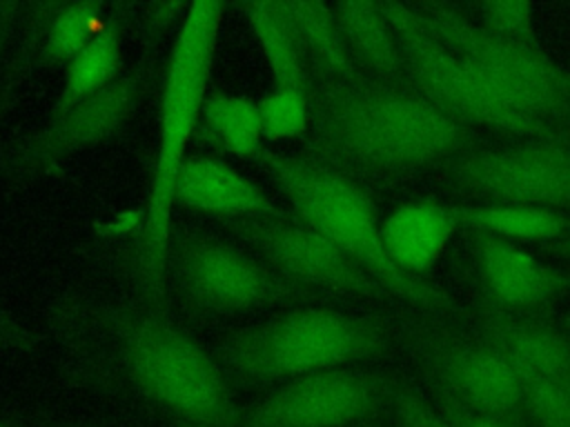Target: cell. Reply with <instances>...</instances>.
<instances>
[{
	"label": "cell",
	"instance_id": "6da1fadb",
	"mask_svg": "<svg viewBox=\"0 0 570 427\" xmlns=\"http://www.w3.org/2000/svg\"><path fill=\"white\" fill-rule=\"evenodd\" d=\"M49 322L78 385L140 398L178 423L240 425L218 360L167 307L142 298H65L49 309Z\"/></svg>",
	"mask_w": 570,
	"mask_h": 427
},
{
	"label": "cell",
	"instance_id": "7a4b0ae2",
	"mask_svg": "<svg viewBox=\"0 0 570 427\" xmlns=\"http://www.w3.org/2000/svg\"><path fill=\"white\" fill-rule=\"evenodd\" d=\"M309 129L303 153L350 176L416 169L465 151L470 127L410 85L354 80L309 82Z\"/></svg>",
	"mask_w": 570,
	"mask_h": 427
},
{
	"label": "cell",
	"instance_id": "3957f363",
	"mask_svg": "<svg viewBox=\"0 0 570 427\" xmlns=\"http://www.w3.org/2000/svg\"><path fill=\"white\" fill-rule=\"evenodd\" d=\"M225 7L214 0L191 2L174 36L158 100V145L149 178L136 258L140 298L165 307L171 209L187 145L194 140Z\"/></svg>",
	"mask_w": 570,
	"mask_h": 427
},
{
	"label": "cell",
	"instance_id": "277c9868",
	"mask_svg": "<svg viewBox=\"0 0 570 427\" xmlns=\"http://www.w3.org/2000/svg\"><path fill=\"white\" fill-rule=\"evenodd\" d=\"M390 342L387 327L376 318L301 305L225 336L212 354L232 385L265 387L379 358Z\"/></svg>",
	"mask_w": 570,
	"mask_h": 427
},
{
	"label": "cell",
	"instance_id": "5b68a950",
	"mask_svg": "<svg viewBox=\"0 0 570 427\" xmlns=\"http://www.w3.org/2000/svg\"><path fill=\"white\" fill-rule=\"evenodd\" d=\"M258 162L287 198L296 218L356 260L390 296L439 314L463 311L452 296L423 278L401 271L390 260L381 240L376 209L354 178L305 153L292 156L267 147Z\"/></svg>",
	"mask_w": 570,
	"mask_h": 427
},
{
	"label": "cell",
	"instance_id": "8992f818",
	"mask_svg": "<svg viewBox=\"0 0 570 427\" xmlns=\"http://www.w3.org/2000/svg\"><path fill=\"white\" fill-rule=\"evenodd\" d=\"M387 18L412 89L443 113L470 127L481 125L528 140H557V125L510 105L463 56L445 47L421 20L414 4L379 2Z\"/></svg>",
	"mask_w": 570,
	"mask_h": 427
},
{
	"label": "cell",
	"instance_id": "52a82bcc",
	"mask_svg": "<svg viewBox=\"0 0 570 427\" xmlns=\"http://www.w3.org/2000/svg\"><path fill=\"white\" fill-rule=\"evenodd\" d=\"M167 278L185 305L212 314L301 307L325 298L292 282L258 256L183 229H174L169 238Z\"/></svg>",
	"mask_w": 570,
	"mask_h": 427
},
{
	"label": "cell",
	"instance_id": "ba28073f",
	"mask_svg": "<svg viewBox=\"0 0 570 427\" xmlns=\"http://www.w3.org/2000/svg\"><path fill=\"white\" fill-rule=\"evenodd\" d=\"M414 9L436 38L463 56L510 105L550 125L570 116V71L546 49L497 38L445 2Z\"/></svg>",
	"mask_w": 570,
	"mask_h": 427
},
{
	"label": "cell",
	"instance_id": "9c48e42d",
	"mask_svg": "<svg viewBox=\"0 0 570 427\" xmlns=\"http://www.w3.org/2000/svg\"><path fill=\"white\" fill-rule=\"evenodd\" d=\"M154 56L145 51L134 69L96 96L60 113H49L42 127L0 147V185H20L47 176L71 156L120 133L149 96L156 71Z\"/></svg>",
	"mask_w": 570,
	"mask_h": 427
},
{
	"label": "cell",
	"instance_id": "30bf717a",
	"mask_svg": "<svg viewBox=\"0 0 570 427\" xmlns=\"http://www.w3.org/2000/svg\"><path fill=\"white\" fill-rule=\"evenodd\" d=\"M396 391L379 371L341 367L307 374L240 407L238 427H352L394 405Z\"/></svg>",
	"mask_w": 570,
	"mask_h": 427
},
{
	"label": "cell",
	"instance_id": "8fae6325",
	"mask_svg": "<svg viewBox=\"0 0 570 427\" xmlns=\"http://www.w3.org/2000/svg\"><path fill=\"white\" fill-rule=\"evenodd\" d=\"M254 254L296 285L321 294L387 298L390 294L356 260L298 218L252 216L220 220Z\"/></svg>",
	"mask_w": 570,
	"mask_h": 427
},
{
	"label": "cell",
	"instance_id": "7c38bea8",
	"mask_svg": "<svg viewBox=\"0 0 570 427\" xmlns=\"http://www.w3.org/2000/svg\"><path fill=\"white\" fill-rule=\"evenodd\" d=\"M456 189L483 198L541 209L570 205V147L559 140H528L501 149L463 153L450 167Z\"/></svg>",
	"mask_w": 570,
	"mask_h": 427
},
{
	"label": "cell",
	"instance_id": "4fadbf2b",
	"mask_svg": "<svg viewBox=\"0 0 570 427\" xmlns=\"http://www.w3.org/2000/svg\"><path fill=\"white\" fill-rule=\"evenodd\" d=\"M436 389L465 407L525 423L523 385L508 360L488 342L430 340L423 347Z\"/></svg>",
	"mask_w": 570,
	"mask_h": 427
},
{
	"label": "cell",
	"instance_id": "5bb4252c",
	"mask_svg": "<svg viewBox=\"0 0 570 427\" xmlns=\"http://www.w3.org/2000/svg\"><path fill=\"white\" fill-rule=\"evenodd\" d=\"M474 236L479 278L488 296L508 309H534L570 287V276L517 242L488 236Z\"/></svg>",
	"mask_w": 570,
	"mask_h": 427
},
{
	"label": "cell",
	"instance_id": "9a60e30c",
	"mask_svg": "<svg viewBox=\"0 0 570 427\" xmlns=\"http://www.w3.org/2000/svg\"><path fill=\"white\" fill-rule=\"evenodd\" d=\"M174 205L227 218L281 216L278 205L229 162L212 156H189L178 173Z\"/></svg>",
	"mask_w": 570,
	"mask_h": 427
},
{
	"label": "cell",
	"instance_id": "2e32d148",
	"mask_svg": "<svg viewBox=\"0 0 570 427\" xmlns=\"http://www.w3.org/2000/svg\"><path fill=\"white\" fill-rule=\"evenodd\" d=\"M456 229L461 225L452 205L414 200L396 207L381 222V240L401 271L421 278L445 254Z\"/></svg>",
	"mask_w": 570,
	"mask_h": 427
},
{
	"label": "cell",
	"instance_id": "e0dca14e",
	"mask_svg": "<svg viewBox=\"0 0 570 427\" xmlns=\"http://www.w3.org/2000/svg\"><path fill=\"white\" fill-rule=\"evenodd\" d=\"M56 9L58 2H0V118L45 71L40 49Z\"/></svg>",
	"mask_w": 570,
	"mask_h": 427
},
{
	"label": "cell",
	"instance_id": "ac0fdd59",
	"mask_svg": "<svg viewBox=\"0 0 570 427\" xmlns=\"http://www.w3.org/2000/svg\"><path fill=\"white\" fill-rule=\"evenodd\" d=\"M332 11L361 76L387 85H407L396 36L379 2H334Z\"/></svg>",
	"mask_w": 570,
	"mask_h": 427
},
{
	"label": "cell",
	"instance_id": "d6986e66",
	"mask_svg": "<svg viewBox=\"0 0 570 427\" xmlns=\"http://www.w3.org/2000/svg\"><path fill=\"white\" fill-rule=\"evenodd\" d=\"M485 336L488 345L508 360L521 385L570 376V338L552 327L494 316L485 320Z\"/></svg>",
	"mask_w": 570,
	"mask_h": 427
},
{
	"label": "cell",
	"instance_id": "ffe728a7",
	"mask_svg": "<svg viewBox=\"0 0 570 427\" xmlns=\"http://www.w3.org/2000/svg\"><path fill=\"white\" fill-rule=\"evenodd\" d=\"M265 64L272 76V87L309 91V67L298 38V31L289 18L285 2H238Z\"/></svg>",
	"mask_w": 570,
	"mask_h": 427
},
{
	"label": "cell",
	"instance_id": "44dd1931",
	"mask_svg": "<svg viewBox=\"0 0 570 427\" xmlns=\"http://www.w3.org/2000/svg\"><path fill=\"white\" fill-rule=\"evenodd\" d=\"M127 7L116 4L111 11L109 22L102 31L96 33V38L62 69V87L51 105L49 113H60L105 87H109L114 80H118L122 69V36H125V22H127Z\"/></svg>",
	"mask_w": 570,
	"mask_h": 427
},
{
	"label": "cell",
	"instance_id": "7402d4cb",
	"mask_svg": "<svg viewBox=\"0 0 570 427\" xmlns=\"http://www.w3.org/2000/svg\"><path fill=\"white\" fill-rule=\"evenodd\" d=\"M194 138L205 140V145L218 151H227L236 158L258 162L265 149V138L256 100L218 87H209L203 100L200 122Z\"/></svg>",
	"mask_w": 570,
	"mask_h": 427
},
{
	"label": "cell",
	"instance_id": "603a6c76",
	"mask_svg": "<svg viewBox=\"0 0 570 427\" xmlns=\"http://www.w3.org/2000/svg\"><path fill=\"white\" fill-rule=\"evenodd\" d=\"M452 211L461 227L472 234H488L510 242H546L566 238L570 220L559 209H541L508 202H479V205H452Z\"/></svg>",
	"mask_w": 570,
	"mask_h": 427
},
{
	"label": "cell",
	"instance_id": "cb8c5ba5",
	"mask_svg": "<svg viewBox=\"0 0 570 427\" xmlns=\"http://www.w3.org/2000/svg\"><path fill=\"white\" fill-rule=\"evenodd\" d=\"M298 31L309 78L314 80H354L358 69L350 58L332 4L325 2H285Z\"/></svg>",
	"mask_w": 570,
	"mask_h": 427
},
{
	"label": "cell",
	"instance_id": "d4e9b609",
	"mask_svg": "<svg viewBox=\"0 0 570 427\" xmlns=\"http://www.w3.org/2000/svg\"><path fill=\"white\" fill-rule=\"evenodd\" d=\"M102 2H58V9L42 38V69L67 67L111 18Z\"/></svg>",
	"mask_w": 570,
	"mask_h": 427
},
{
	"label": "cell",
	"instance_id": "484cf974",
	"mask_svg": "<svg viewBox=\"0 0 570 427\" xmlns=\"http://www.w3.org/2000/svg\"><path fill=\"white\" fill-rule=\"evenodd\" d=\"M265 140L305 138L309 129V98L298 89L272 87L256 100Z\"/></svg>",
	"mask_w": 570,
	"mask_h": 427
},
{
	"label": "cell",
	"instance_id": "4316f807",
	"mask_svg": "<svg viewBox=\"0 0 570 427\" xmlns=\"http://www.w3.org/2000/svg\"><path fill=\"white\" fill-rule=\"evenodd\" d=\"M523 416L534 427H570V376L525 383Z\"/></svg>",
	"mask_w": 570,
	"mask_h": 427
},
{
	"label": "cell",
	"instance_id": "83f0119b",
	"mask_svg": "<svg viewBox=\"0 0 570 427\" xmlns=\"http://www.w3.org/2000/svg\"><path fill=\"white\" fill-rule=\"evenodd\" d=\"M479 24L490 31L497 38L543 49L537 22H534V9L528 2H485L479 7Z\"/></svg>",
	"mask_w": 570,
	"mask_h": 427
},
{
	"label": "cell",
	"instance_id": "f1b7e54d",
	"mask_svg": "<svg viewBox=\"0 0 570 427\" xmlns=\"http://www.w3.org/2000/svg\"><path fill=\"white\" fill-rule=\"evenodd\" d=\"M434 407L439 409V414L443 416V420L448 423V427H523L521 423L494 416V414H485L472 407H465L463 403L450 398L445 391L434 387Z\"/></svg>",
	"mask_w": 570,
	"mask_h": 427
},
{
	"label": "cell",
	"instance_id": "f546056e",
	"mask_svg": "<svg viewBox=\"0 0 570 427\" xmlns=\"http://www.w3.org/2000/svg\"><path fill=\"white\" fill-rule=\"evenodd\" d=\"M189 11L187 2H160L147 4L142 13V40L147 44V53H156L158 42L165 38L174 22H183Z\"/></svg>",
	"mask_w": 570,
	"mask_h": 427
},
{
	"label": "cell",
	"instance_id": "4dcf8cb0",
	"mask_svg": "<svg viewBox=\"0 0 570 427\" xmlns=\"http://www.w3.org/2000/svg\"><path fill=\"white\" fill-rule=\"evenodd\" d=\"M401 427H448L439 409L414 389H399L394 398Z\"/></svg>",
	"mask_w": 570,
	"mask_h": 427
},
{
	"label": "cell",
	"instance_id": "1f68e13d",
	"mask_svg": "<svg viewBox=\"0 0 570 427\" xmlns=\"http://www.w3.org/2000/svg\"><path fill=\"white\" fill-rule=\"evenodd\" d=\"M38 336L27 329L0 300V354H31Z\"/></svg>",
	"mask_w": 570,
	"mask_h": 427
},
{
	"label": "cell",
	"instance_id": "d6a6232c",
	"mask_svg": "<svg viewBox=\"0 0 570 427\" xmlns=\"http://www.w3.org/2000/svg\"><path fill=\"white\" fill-rule=\"evenodd\" d=\"M0 427H20V425H16L13 420H9V418H4V416H0Z\"/></svg>",
	"mask_w": 570,
	"mask_h": 427
},
{
	"label": "cell",
	"instance_id": "836d02e7",
	"mask_svg": "<svg viewBox=\"0 0 570 427\" xmlns=\"http://www.w3.org/2000/svg\"><path fill=\"white\" fill-rule=\"evenodd\" d=\"M559 247H561L566 254H570V236H568V238H566V240H563Z\"/></svg>",
	"mask_w": 570,
	"mask_h": 427
},
{
	"label": "cell",
	"instance_id": "e575fe53",
	"mask_svg": "<svg viewBox=\"0 0 570 427\" xmlns=\"http://www.w3.org/2000/svg\"><path fill=\"white\" fill-rule=\"evenodd\" d=\"M178 427H209V425H198V423H180Z\"/></svg>",
	"mask_w": 570,
	"mask_h": 427
}]
</instances>
